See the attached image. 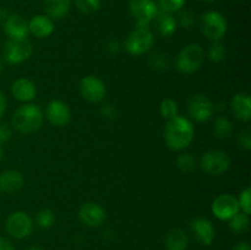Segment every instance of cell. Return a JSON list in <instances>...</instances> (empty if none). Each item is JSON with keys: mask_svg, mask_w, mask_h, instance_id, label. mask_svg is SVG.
Instances as JSON below:
<instances>
[{"mask_svg": "<svg viewBox=\"0 0 251 250\" xmlns=\"http://www.w3.org/2000/svg\"><path fill=\"white\" fill-rule=\"evenodd\" d=\"M207 56L211 61L216 64H220L226 60L227 58V49H226L225 44L221 43L220 41H215L207 50Z\"/></svg>", "mask_w": 251, "mask_h": 250, "instance_id": "484cf974", "label": "cell"}, {"mask_svg": "<svg viewBox=\"0 0 251 250\" xmlns=\"http://www.w3.org/2000/svg\"><path fill=\"white\" fill-rule=\"evenodd\" d=\"M238 145L242 150L250 151L251 150V130L250 127H244L238 135Z\"/></svg>", "mask_w": 251, "mask_h": 250, "instance_id": "e575fe53", "label": "cell"}, {"mask_svg": "<svg viewBox=\"0 0 251 250\" xmlns=\"http://www.w3.org/2000/svg\"><path fill=\"white\" fill-rule=\"evenodd\" d=\"M24 175L19 171H4L0 173V191L6 194L19 191L24 186Z\"/></svg>", "mask_w": 251, "mask_h": 250, "instance_id": "ac0fdd59", "label": "cell"}, {"mask_svg": "<svg viewBox=\"0 0 251 250\" xmlns=\"http://www.w3.org/2000/svg\"><path fill=\"white\" fill-rule=\"evenodd\" d=\"M238 202H239V207L242 208V211L247 215L251 213V188L247 186L244 190L240 193L239 199H238Z\"/></svg>", "mask_w": 251, "mask_h": 250, "instance_id": "836d02e7", "label": "cell"}, {"mask_svg": "<svg viewBox=\"0 0 251 250\" xmlns=\"http://www.w3.org/2000/svg\"><path fill=\"white\" fill-rule=\"evenodd\" d=\"M184 4H185V0H158L157 5L161 11L173 14L183 9Z\"/></svg>", "mask_w": 251, "mask_h": 250, "instance_id": "1f68e13d", "label": "cell"}, {"mask_svg": "<svg viewBox=\"0 0 251 250\" xmlns=\"http://www.w3.org/2000/svg\"><path fill=\"white\" fill-rule=\"evenodd\" d=\"M154 21H156L157 31L162 37H171L172 34L176 33L178 24H176V20L174 19L173 15L169 14V12L158 10V14L154 17Z\"/></svg>", "mask_w": 251, "mask_h": 250, "instance_id": "7402d4cb", "label": "cell"}, {"mask_svg": "<svg viewBox=\"0 0 251 250\" xmlns=\"http://www.w3.org/2000/svg\"><path fill=\"white\" fill-rule=\"evenodd\" d=\"M188 113L196 122H207L215 113V104L207 96L198 93L189 100Z\"/></svg>", "mask_w": 251, "mask_h": 250, "instance_id": "30bf717a", "label": "cell"}, {"mask_svg": "<svg viewBox=\"0 0 251 250\" xmlns=\"http://www.w3.org/2000/svg\"><path fill=\"white\" fill-rule=\"evenodd\" d=\"M43 7L47 16L54 20H60L70 11L71 0H44Z\"/></svg>", "mask_w": 251, "mask_h": 250, "instance_id": "603a6c76", "label": "cell"}, {"mask_svg": "<svg viewBox=\"0 0 251 250\" xmlns=\"http://www.w3.org/2000/svg\"><path fill=\"white\" fill-rule=\"evenodd\" d=\"M9 16H10V15H9V12L6 11V10L0 9V21L5 22V20H6Z\"/></svg>", "mask_w": 251, "mask_h": 250, "instance_id": "b9f144b4", "label": "cell"}, {"mask_svg": "<svg viewBox=\"0 0 251 250\" xmlns=\"http://www.w3.org/2000/svg\"><path fill=\"white\" fill-rule=\"evenodd\" d=\"M105 211L100 205L95 202L83 203L78 211V218L88 227H100L105 221Z\"/></svg>", "mask_w": 251, "mask_h": 250, "instance_id": "5bb4252c", "label": "cell"}, {"mask_svg": "<svg viewBox=\"0 0 251 250\" xmlns=\"http://www.w3.org/2000/svg\"><path fill=\"white\" fill-rule=\"evenodd\" d=\"M191 232L200 244L211 245L215 239V225L208 218L196 217L190 223Z\"/></svg>", "mask_w": 251, "mask_h": 250, "instance_id": "9a60e30c", "label": "cell"}, {"mask_svg": "<svg viewBox=\"0 0 251 250\" xmlns=\"http://www.w3.org/2000/svg\"><path fill=\"white\" fill-rule=\"evenodd\" d=\"M11 93L20 102H29L36 97V85L28 78H19L12 83Z\"/></svg>", "mask_w": 251, "mask_h": 250, "instance_id": "d6986e66", "label": "cell"}, {"mask_svg": "<svg viewBox=\"0 0 251 250\" xmlns=\"http://www.w3.org/2000/svg\"><path fill=\"white\" fill-rule=\"evenodd\" d=\"M213 132L218 139H228L233 132V125L226 117L221 115L213 123Z\"/></svg>", "mask_w": 251, "mask_h": 250, "instance_id": "d4e9b609", "label": "cell"}, {"mask_svg": "<svg viewBox=\"0 0 251 250\" xmlns=\"http://www.w3.org/2000/svg\"><path fill=\"white\" fill-rule=\"evenodd\" d=\"M176 166L181 172H193L196 168V159L191 153H183L176 159Z\"/></svg>", "mask_w": 251, "mask_h": 250, "instance_id": "f546056e", "label": "cell"}, {"mask_svg": "<svg viewBox=\"0 0 251 250\" xmlns=\"http://www.w3.org/2000/svg\"><path fill=\"white\" fill-rule=\"evenodd\" d=\"M28 250H43V249H42V248H38V247H32V248H29Z\"/></svg>", "mask_w": 251, "mask_h": 250, "instance_id": "7bdbcfd3", "label": "cell"}, {"mask_svg": "<svg viewBox=\"0 0 251 250\" xmlns=\"http://www.w3.org/2000/svg\"><path fill=\"white\" fill-rule=\"evenodd\" d=\"M4 32L10 39H26L28 36V22L20 15H10L4 22Z\"/></svg>", "mask_w": 251, "mask_h": 250, "instance_id": "2e32d148", "label": "cell"}, {"mask_svg": "<svg viewBox=\"0 0 251 250\" xmlns=\"http://www.w3.org/2000/svg\"><path fill=\"white\" fill-rule=\"evenodd\" d=\"M100 112H102L103 117L105 118H114L115 114H117V110L112 104H105L104 107H102Z\"/></svg>", "mask_w": 251, "mask_h": 250, "instance_id": "8d00e7d4", "label": "cell"}, {"mask_svg": "<svg viewBox=\"0 0 251 250\" xmlns=\"http://www.w3.org/2000/svg\"><path fill=\"white\" fill-rule=\"evenodd\" d=\"M2 69H4V66H2V63L0 61V75H1V73H2Z\"/></svg>", "mask_w": 251, "mask_h": 250, "instance_id": "f6af8a7d", "label": "cell"}, {"mask_svg": "<svg viewBox=\"0 0 251 250\" xmlns=\"http://www.w3.org/2000/svg\"><path fill=\"white\" fill-rule=\"evenodd\" d=\"M239 211L240 207L238 199L230 194H222L217 196L212 202V212L218 220L229 221Z\"/></svg>", "mask_w": 251, "mask_h": 250, "instance_id": "8fae6325", "label": "cell"}, {"mask_svg": "<svg viewBox=\"0 0 251 250\" xmlns=\"http://www.w3.org/2000/svg\"><path fill=\"white\" fill-rule=\"evenodd\" d=\"M178 14V21L176 24L180 25L184 28L189 29L195 25V15L189 10H179Z\"/></svg>", "mask_w": 251, "mask_h": 250, "instance_id": "d6a6232c", "label": "cell"}, {"mask_svg": "<svg viewBox=\"0 0 251 250\" xmlns=\"http://www.w3.org/2000/svg\"><path fill=\"white\" fill-rule=\"evenodd\" d=\"M201 168L210 175H221L229 169L232 159L221 150H210L201 157Z\"/></svg>", "mask_w": 251, "mask_h": 250, "instance_id": "5b68a950", "label": "cell"}, {"mask_svg": "<svg viewBox=\"0 0 251 250\" xmlns=\"http://www.w3.org/2000/svg\"><path fill=\"white\" fill-rule=\"evenodd\" d=\"M159 112H161L162 117L166 118L167 120H171L178 117V104L173 98H164L161 103V107H159Z\"/></svg>", "mask_w": 251, "mask_h": 250, "instance_id": "83f0119b", "label": "cell"}, {"mask_svg": "<svg viewBox=\"0 0 251 250\" xmlns=\"http://www.w3.org/2000/svg\"><path fill=\"white\" fill-rule=\"evenodd\" d=\"M80 93L86 100L98 103L105 96V85L97 76H86L80 82Z\"/></svg>", "mask_w": 251, "mask_h": 250, "instance_id": "7c38bea8", "label": "cell"}, {"mask_svg": "<svg viewBox=\"0 0 251 250\" xmlns=\"http://www.w3.org/2000/svg\"><path fill=\"white\" fill-rule=\"evenodd\" d=\"M44 115L41 108L36 104H25L15 110L12 115V126L21 134H33L41 129Z\"/></svg>", "mask_w": 251, "mask_h": 250, "instance_id": "7a4b0ae2", "label": "cell"}, {"mask_svg": "<svg viewBox=\"0 0 251 250\" xmlns=\"http://www.w3.org/2000/svg\"><path fill=\"white\" fill-rule=\"evenodd\" d=\"M203 1H205V2H207V4H212V2L217 1V0H203Z\"/></svg>", "mask_w": 251, "mask_h": 250, "instance_id": "ee69618b", "label": "cell"}, {"mask_svg": "<svg viewBox=\"0 0 251 250\" xmlns=\"http://www.w3.org/2000/svg\"><path fill=\"white\" fill-rule=\"evenodd\" d=\"M129 10L136 21V27H149L159 9L154 0H130Z\"/></svg>", "mask_w": 251, "mask_h": 250, "instance_id": "ba28073f", "label": "cell"}, {"mask_svg": "<svg viewBox=\"0 0 251 250\" xmlns=\"http://www.w3.org/2000/svg\"><path fill=\"white\" fill-rule=\"evenodd\" d=\"M28 31L38 38H46L54 32V24L46 15H36L28 22Z\"/></svg>", "mask_w": 251, "mask_h": 250, "instance_id": "ffe728a7", "label": "cell"}, {"mask_svg": "<svg viewBox=\"0 0 251 250\" xmlns=\"http://www.w3.org/2000/svg\"><path fill=\"white\" fill-rule=\"evenodd\" d=\"M33 229V222L26 212H12L6 220V230L15 239H25Z\"/></svg>", "mask_w": 251, "mask_h": 250, "instance_id": "9c48e42d", "label": "cell"}, {"mask_svg": "<svg viewBox=\"0 0 251 250\" xmlns=\"http://www.w3.org/2000/svg\"><path fill=\"white\" fill-rule=\"evenodd\" d=\"M232 250H251V245L249 242H245V240L244 242H238Z\"/></svg>", "mask_w": 251, "mask_h": 250, "instance_id": "ab89813d", "label": "cell"}, {"mask_svg": "<svg viewBox=\"0 0 251 250\" xmlns=\"http://www.w3.org/2000/svg\"><path fill=\"white\" fill-rule=\"evenodd\" d=\"M164 245L167 250H186L189 237L180 228H172L164 237Z\"/></svg>", "mask_w": 251, "mask_h": 250, "instance_id": "44dd1931", "label": "cell"}, {"mask_svg": "<svg viewBox=\"0 0 251 250\" xmlns=\"http://www.w3.org/2000/svg\"><path fill=\"white\" fill-rule=\"evenodd\" d=\"M250 227L249 215L244 212H238L229 220V229L235 234H243L248 232Z\"/></svg>", "mask_w": 251, "mask_h": 250, "instance_id": "cb8c5ba5", "label": "cell"}, {"mask_svg": "<svg viewBox=\"0 0 251 250\" xmlns=\"http://www.w3.org/2000/svg\"><path fill=\"white\" fill-rule=\"evenodd\" d=\"M203 60H205V51L202 47L198 43H190L179 51L176 65L181 74L190 75L196 73L202 66Z\"/></svg>", "mask_w": 251, "mask_h": 250, "instance_id": "3957f363", "label": "cell"}, {"mask_svg": "<svg viewBox=\"0 0 251 250\" xmlns=\"http://www.w3.org/2000/svg\"><path fill=\"white\" fill-rule=\"evenodd\" d=\"M201 31L211 41H220L227 32V21L218 11H206L201 16Z\"/></svg>", "mask_w": 251, "mask_h": 250, "instance_id": "52a82bcc", "label": "cell"}, {"mask_svg": "<svg viewBox=\"0 0 251 250\" xmlns=\"http://www.w3.org/2000/svg\"><path fill=\"white\" fill-rule=\"evenodd\" d=\"M120 43L118 41H110L109 43H108V51H109L110 54H118L119 53V50H120Z\"/></svg>", "mask_w": 251, "mask_h": 250, "instance_id": "74e56055", "label": "cell"}, {"mask_svg": "<svg viewBox=\"0 0 251 250\" xmlns=\"http://www.w3.org/2000/svg\"><path fill=\"white\" fill-rule=\"evenodd\" d=\"M75 5L82 14H93L100 7V0H75Z\"/></svg>", "mask_w": 251, "mask_h": 250, "instance_id": "4dcf8cb0", "label": "cell"}, {"mask_svg": "<svg viewBox=\"0 0 251 250\" xmlns=\"http://www.w3.org/2000/svg\"><path fill=\"white\" fill-rule=\"evenodd\" d=\"M11 139V129L6 123H0V145Z\"/></svg>", "mask_w": 251, "mask_h": 250, "instance_id": "d590c367", "label": "cell"}, {"mask_svg": "<svg viewBox=\"0 0 251 250\" xmlns=\"http://www.w3.org/2000/svg\"><path fill=\"white\" fill-rule=\"evenodd\" d=\"M5 112H6V98L4 93L0 91V117H2Z\"/></svg>", "mask_w": 251, "mask_h": 250, "instance_id": "60d3db41", "label": "cell"}, {"mask_svg": "<svg viewBox=\"0 0 251 250\" xmlns=\"http://www.w3.org/2000/svg\"><path fill=\"white\" fill-rule=\"evenodd\" d=\"M54 221H55V215L49 208H43V210H41L37 213L36 222L38 227L43 228V229L51 227L54 225Z\"/></svg>", "mask_w": 251, "mask_h": 250, "instance_id": "f1b7e54d", "label": "cell"}, {"mask_svg": "<svg viewBox=\"0 0 251 250\" xmlns=\"http://www.w3.org/2000/svg\"><path fill=\"white\" fill-rule=\"evenodd\" d=\"M154 44V37L149 27H136L130 32L125 41V49L134 56L142 55L151 50Z\"/></svg>", "mask_w": 251, "mask_h": 250, "instance_id": "277c9868", "label": "cell"}, {"mask_svg": "<svg viewBox=\"0 0 251 250\" xmlns=\"http://www.w3.org/2000/svg\"><path fill=\"white\" fill-rule=\"evenodd\" d=\"M195 129L189 119L184 117H176L168 120L164 129V141L173 151H181L193 142Z\"/></svg>", "mask_w": 251, "mask_h": 250, "instance_id": "6da1fadb", "label": "cell"}, {"mask_svg": "<svg viewBox=\"0 0 251 250\" xmlns=\"http://www.w3.org/2000/svg\"><path fill=\"white\" fill-rule=\"evenodd\" d=\"M149 64L152 69L158 71L167 70L169 66V58L163 51H153L149 58Z\"/></svg>", "mask_w": 251, "mask_h": 250, "instance_id": "4316f807", "label": "cell"}, {"mask_svg": "<svg viewBox=\"0 0 251 250\" xmlns=\"http://www.w3.org/2000/svg\"><path fill=\"white\" fill-rule=\"evenodd\" d=\"M33 53V47L28 39H7L2 48V56L7 64H20L29 59Z\"/></svg>", "mask_w": 251, "mask_h": 250, "instance_id": "8992f818", "label": "cell"}, {"mask_svg": "<svg viewBox=\"0 0 251 250\" xmlns=\"http://www.w3.org/2000/svg\"><path fill=\"white\" fill-rule=\"evenodd\" d=\"M0 250H15V248L10 240L4 237H0Z\"/></svg>", "mask_w": 251, "mask_h": 250, "instance_id": "f35d334b", "label": "cell"}, {"mask_svg": "<svg viewBox=\"0 0 251 250\" xmlns=\"http://www.w3.org/2000/svg\"><path fill=\"white\" fill-rule=\"evenodd\" d=\"M1 158H2V150L1 147H0V161H1Z\"/></svg>", "mask_w": 251, "mask_h": 250, "instance_id": "bcb514c9", "label": "cell"}, {"mask_svg": "<svg viewBox=\"0 0 251 250\" xmlns=\"http://www.w3.org/2000/svg\"><path fill=\"white\" fill-rule=\"evenodd\" d=\"M46 117L55 126H66L71 120V110L63 100H54L47 105Z\"/></svg>", "mask_w": 251, "mask_h": 250, "instance_id": "4fadbf2b", "label": "cell"}, {"mask_svg": "<svg viewBox=\"0 0 251 250\" xmlns=\"http://www.w3.org/2000/svg\"><path fill=\"white\" fill-rule=\"evenodd\" d=\"M230 109L240 122H249L251 119V97L248 93H237L230 100Z\"/></svg>", "mask_w": 251, "mask_h": 250, "instance_id": "e0dca14e", "label": "cell"}]
</instances>
